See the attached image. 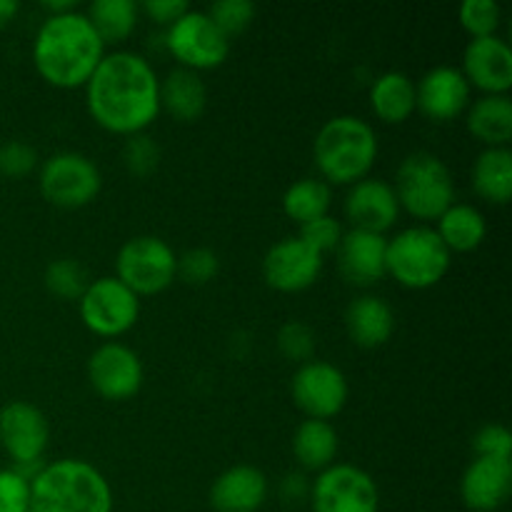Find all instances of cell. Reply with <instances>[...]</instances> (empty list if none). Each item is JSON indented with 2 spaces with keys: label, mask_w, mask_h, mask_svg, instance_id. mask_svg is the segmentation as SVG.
Masks as SVG:
<instances>
[{
  "label": "cell",
  "mask_w": 512,
  "mask_h": 512,
  "mask_svg": "<svg viewBox=\"0 0 512 512\" xmlns=\"http://www.w3.org/2000/svg\"><path fill=\"white\" fill-rule=\"evenodd\" d=\"M88 110L100 128L118 135H138L160 113V80L153 65L138 53H105L85 83Z\"/></svg>",
  "instance_id": "cell-1"
},
{
  "label": "cell",
  "mask_w": 512,
  "mask_h": 512,
  "mask_svg": "<svg viewBox=\"0 0 512 512\" xmlns=\"http://www.w3.org/2000/svg\"><path fill=\"white\" fill-rule=\"evenodd\" d=\"M105 55V43L90 25L88 15H48L33 43V63L55 88H80L90 80Z\"/></svg>",
  "instance_id": "cell-2"
},
{
  "label": "cell",
  "mask_w": 512,
  "mask_h": 512,
  "mask_svg": "<svg viewBox=\"0 0 512 512\" xmlns=\"http://www.w3.org/2000/svg\"><path fill=\"white\" fill-rule=\"evenodd\" d=\"M30 508L38 512H113L105 475L85 460L45 463L30 483Z\"/></svg>",
  "instance_id": "cell-3"
},
{
  "label": "cell",
  "mask_w": 512,
  "mask_h": 512,
  "mask_svg": "<svg viewBox=\"0 0 512 512\" xmlns=\"http://www.w3.org/2000/svg\"><path fill=\"white\" fill-rule=\"evenodd\" d=\"M313 155L325 183L353 185L368 178L375 165L378 135L363 118L338 115L320 128L313 143Z\"/></svg>",
  "instance_id": "cell-4"
},
{
  "label": "cell",
  "mask_w": 512,
  "mask_h": 512,
  "mask_svg": "<svg viewBox=\"0 0 512 512\" xmlns=\"http://www.w3.org/2000/svg\"><path fill=\"white\" fill-rule=\"evenodd\" d=\"M450 250L428 225L405 228L388 240V273L400 285L413 290H425L438 285L450 270Z\"/></svg>",
  "instance_id": "cell-5"
},
{
  "label": "cell",
  "mask_w": 512,
  "mask_h": 512,
  "mask_svg": "<svg viewBox=\"0 0 512 512\" xmlns=\"http://www.w3.org/2000/svg\"><path fill=\"white\" fill-rule=\"evenodd\" d=\"M393 190L400 208L418 220H438L455 198L453 175L433 153L408 155L400 163Z\"/></svg>",
  "instance_id": "cell-6"
},
{
  "label": "cell",
  "mask_w": 512,
  "mask_h": 512,
  "mask_svg": "<svg viewBox=\"0 0 512 512\" xmlns=\"http://www.w3.org/2000/svg\"><path fill=\"white\" fill-rule=\"evenodd\" d=\"M115 273V278L138 298L163 293L178 273V255L158 235H138L118 250Z\"/></svg>",
  "instance_id": "cell-7"
},
{
  "label": "cell",
  "mask_w": 512,
  "mask_h": 512,
  "mask_svg": "<svg viewBox=\"0 0 512 512\" xmlns=\"http://www.w3.org/2000/svg\"><path fill=\"white\" fill-rule=\"evenodd\" d=\"M165 45L180 68L210 70L225 63L230 53V38L203 10H188L173 25H168Z\"/></svg>",
  "instance_id": "cell-8"
},
{
  "label": "cell",
  "mask_w": 512,
  "mask_h": 512,
  "mask_svg": "<svg viewBox=\"0 0 512 512\" xmlns=\"http://www.w3.org/2000/svg\"><path fill=\"white\" fill-rule=\"evenodd\" d=\"M103 175L98 165L83 153L63 150L50 155L40 168V193L58 208H83L100 193Z\"/></svg>",
  "instance_id": "cell-9"
},
{
  "label": "cell",
  "mask_w": 512,
  "mask_h": 512,
  "mask_svg": "<svg viewBox=\"0 0 512 512\" xmlns=\"http://www.w3.org/2000/svg\"><path fill=\"white\" fill-rule=\"evenodd\" d=\"M140 315V300L118 278L90 280L80 298V318L85 328L100 338H118L128 333Z\"/></svg>",
  "instance_id": "cell-10"
},
{
  "label": "cell",
  "mask_w": 512,
  "mask_h": 512,
  "mask_svg": "<svg viewBox=\"0 0 512 512\" xmlns=\"http://www.w3.org/2000/svg\"><path fill=\"white\" fill-rule=\"evenodd\" d=\"M313 512H378L380 493L375 480L355 465H330L310 488Z\"/></svg>",
  "instance_id": "cell-11"
},
{
  "label": "cell",
  "mask_w": 512,
  "mask_h": 512,
  "mask_svg": "<svg viewBox=\"0 0 512 512\" xmlns=\"http://www.w3.org/2000/svg\"><path fill=\"white\" fill-rule=\"evenodd\" d=\"M295 405L313 420H330L348 403V378L343 370L325 360H308L290 383Z\"/></svg>",
  "instance_id": "cell-12"
},
{
  "label": "cell",
  "mask_w": 512,
  "mask_h": 512,
  "mask_svg": "<svg viewBox=\"0 0 512 512\" xmlns=\"http://www.w3.org/2000/svg\"><path fill=\"white\" fill-rule=\"evenodd\" d=\"M88 380L105 400H128L143 385V363L123 343H103L88 360Z\"/></svg>",
  "instance_id": "cell-13"
},
{
  "label": "cell",
  "mask_w": 512,
  "mask_h": 512,
  "mask_svg": "<svg viewBox=\"0 0 512 512\" xmlns=\"http://www.w3.org/2000/svg\"><path fill=\"white\" fill-rule=\"evenodd\" d=\"M323 255L300 238H283L265 253L263 278L280 293H300L320 278Z\"/></svg>",
  "instance_id": "cell-14"
},
{
  "label": "cell",
  "mask_w": 512,
  "mask_h": 512,
  "mask_svg": "<svg viewBox=\"0 0 512 512\" xmlns=\"http://www.w3.org/2000/svg\"><path fill=\"white\" fill-rule=\"evenodd\" d=\"M48 438V420L33 403L13 400L0 410V445L15 465L40 463L48 448Z\"/></svg>",
  "instance_id": "cell-15"
},
{
  "label": "cell",
  "mask_w": 512,
  "mask_h": 512,
  "mask_svg": "<svg viewBox=\"0 0 512 512\" xmlns=\"http://www.w3.org/2000/svg\"><path fill=\"white\" fill-rule=\"evenodd\" d=\"M415 103L425 118L445 123L468 110L470 83L453 65H438L428 70L415 85Z\"/></svg>",
  "instance_id": "cell-16"
},
{
  "label": "cell",
  "mask_w": 512,
  "mask_h": 512,
  "mask_svg": "<svg viewBox=\"0 0 512 512\" xmlns=\"http://www.w3.org/2000/svg\"><path fill=\"white\" fill-rule=\"evenodd\" d=\"M470 85L485 95H508L512 88V50L498 35L473 38L463 53V70Z\"/></svg>",
  "instance_id": "cell-17"
},
{
  "label": "cell",
  "mask_w": 512,
  "mask_h": 512,
  "mask_svg": "<svg viewBox=\"0 0 512 512\" xmlns=\"http://www.w3.org/2000/svg\"><path fill=\"white\" fill-rule=\"evenodd\" d=\"M345 215L355 230L385 235L400 215L398 195L393 185L380 178H363L353 183L348 198H345Z\"/></svg>",
  "instance_id": "cell-18"
},
{
  "label": "cell",
  "mask_w": 512,
  "mask_h": 512,
  "mask_svg": "<svg viewBox=\"0 0 512 512\" xmlns=\"http://www.w3.org/2000/svg\"><path fill=\"white\" fill-rule=\"evenodd\" d=\"M388 238L368 230H348L338 245V268L350 285L368 288L388 275Z\"/></svg>",
  "instance_id": "cell-19"
},
{
  "label": "cell",
  "mask_w": 512,
  "mask_h": 512,
  "mask_svg": "<svg viewBox=\"0 0 512 512\" xmlns=\"http://www.w3.org/2000/svg\"><path fill=\"white\" fill-rule=\"evenodd\" d=\"M512 490L510 460L475 458L460 480V498L473 512H495L503 508Z\"/></svg>",
  "instance_id": "cell-20"
},
{
  "label": "cell",
  "mask_w": 512,
  "mask_h": 512,
  "mask_svg": "<svg viewBox=\"0 0 512 512\" xmlns=\"http://www.w3.org/2000/svg\"><path fill=\"white\" fill-rule=\"evenodd\" d=\"M268 498V478L253 465H235L220 473L210 488L215 512H258Z\"/></svg>",
  "instance_id": "cell-21"
},
{
  "label": "cell",
  "mask_w": 512,
  "mask_h": 512,
  "mask_svg": "<svg viewBox=\"0 0 512 512\" xmlns=\"http://www.w3.org/2000/svg\"><path fill=\"white\" fill-rule=\"evenodd\" d=\"M345 328L360 348H380L395 330L393 308L378 295H360L345 310Z\"/></svg>",
  "instance_id": "cell-22"
},
{
  "label": "cell",
  "mask_w": 512,
  "mask_h": 512,
  "mask_svg": "<svg viewBox=\"0 0 512 512\" xmlns=\"http://www.w3.org/2000/svg\"><path fill=\"white\" fill-rule=\"evenodd\" d=\"M208 105V88L200 73L175 68L160 80V108L168 110L180 123H195Z\"/></svg>",
  "instance_id": "cell-23"
},
{
  "label": "cell",
  "mask_w": 512,
  "mask_h": 512,
  "mask_svg": "<svg viewBox=\"0 0 512 512\" xmlns=\"http://www.w3.org/2000/svg\"><path fill=\"white\" fill-rule=\"evenodd\" d=\"M468 130L488 148H508L512 138L510 95H483L468 105Z\"/></svg>",
  "instance_id": "cell-24"
},
{
  "label": "cell",
  "mask_w": 512,
  "mask_h": 512,
  "mask_svg": "<svg viewBox=\"0 0 512 512\" xmlns=\"http://www.w3.org/2000/svg\"><path fill=\"white\" fill-rule=\"evenodd\" d=\"M370 108L383 123H405L418 110L415 83L400 70H388L370 88Z\"/></svg>",
  "instance_id": "cell-25"
},
{
  "label": "cell",
  "mask_w": 512,
  "mask_h": 512,
  "mask_svg": "<svg viewBox=\"0 0 512 512\" xmlns=\"http://www.w3.org/2000/svg\"><path fill=\"white\" fill-rule=\"evenodd\" d=\"M435 233L440 235L450 253H470V250L480 248V243L485 240L488 223H485V215L473 205L453 203L438 218Z\"/></svg>",
  "instance_id": "cell-26"
},
{
  "label": "cell",
  "mask_w": 512,
  "mask_h": 512,
  "mask_svg": "<svg viewBox=\"0 0 512 512\" xmlns=\"http://www.w3.org/2000/svg\"><path fill=\"white\" fill-rule=\"evenodd\" d=\"M293 455L300 468L323 473L338 455V433L328 420H303L293 435Z\"/></svg>",
  "instance_id": "cell-27"
},
{
  "label": "cell",
  "mask_w": 512,
  "mask_h": 512,
  "mask_svg": "<svg viewBox=\"0 0 512 512\" xmlns=\"http://www.w3.org/2000/svg\"><path fill=\"white\" fill-rule=\"evenodd\" d=\"M473 188L483 200L505 205L512 195L510 148H485L473 165Z\"/></svg>",
  "instance_id": "cell-28"
},
{
  "label": "cell",
  "mask_w": 512,
  "mask_h": 512,
  "mask_svg": "<svg viewBox=\"0 0 512 512\" xmlns=\"http://www.w3.org/2000/svg\"><path fill=\"white\" fill-rule=\"evenodd\" d=\"M140 5L133 0H95L88 8V20L98 38L108 43H123L138 25Z\"/></svg>",
  "instance_id": "cell-29"
},
{
  "label": "cell",
  "mask_w": 512,
  "mask_h": 512,
  "mask_svg": "<svg viewBox=\"0 0 512 512\" xmlns=\"http://www.w3.org/2000/svg\"><path fill=\"white\" fill-rule=\"evenodd\" d=\"M283 210L298 225L323 218L330 210V185L325 180L303 178L290 185L283 195Z\"/></svg>",
  "instance_id": "cell-30"
},
{
  "label": "cell",
  "mask_w": 512,
  "mask_h": 512,
  "mask_svg": "<svg viewBox=\"0 0 512 512\" xmlns=\"http://www.w3.org/2000/svg\"><path fill=\"white\" fill-rule=\"evenodd\" d=\"M88 270L73 258H60L45 268V288L60 300H80L88 290Z\"/></svg>",
  "instance_id": "cell-31"
},
{
  "label": "cell",
  "mask_w": 512,
  "mask_h": 512,
  "mask_svg": "<svg viewBox=\"0 0 512 512\" xmlns=\"http://www.w3.org/2000/svg\"><path fill=\"white\" fill-rule=\"evenodd\" d=\"M500 5L495 0H465L460 5V25L473 38H488L495 35L500 25Z\"/></svg>",
  "instance_id": "cell-32"
},
{
  "label": "cell",
  "mask_w": 512,
  "mask_h": 512,
  "mask_svg": "<svg viewBox=\"0 0 512 512\" xmlns=\"http://www.w3.org/2000/svg\"><path fill=\"white\" fill-rule=\"evenodd\" d=\"M123 163L130 175H135V178H145V175L153 173L160 163L158 143L145 133L130 135L123 145Z\"/></svg>",
  "instance_id": "cell-33"
},
{
  "label": "cell",
  "mask_w": 512,
  "mask_h": 512,
  "mask_svg": "<svg viewBox=\"0 0 512 512\" xmlns=\"http://www.w3.org/2000/svg\"><path fill=\"white\" fill-rule=\"evenodd\" d=\"M278 350L293 363H308L315 353V333L300 320H288L278 330Z\"/></svg>",
  "instance_id": "cell-34"
},
{
  "label": "cell",
  "mask_w": 512,
  "mask_h": 512,
  "mask_svg": "<svg viewBox=\"0 0 512 512\" xmlns=\"http://www.w3.org/2000/svg\"><path fill=\"white\" fill-rule=\"evenodd\" d=\"M208 15L228 38H233L253 23L255 5L250 0H218V3L210 5Z\"/></svg>",
  "instance_id": "cell-35"
},
{
  "label": "cell",
  "mask_w": 512,
  "mask_h": 512,
  "mask_svg": "<svg viewBox=\"0 0 512 512\" xmlns=\"http://www.w3.org/2000/svg\"><path fill=\"white\" fill-rule=\"evenodd\" d=\"M220 260L210 248L185 250L178 258V273L175 278H183L190 285H205L218 275Z\"/></svg>",
  "instance_id": "cell-36"
},
{
  "label": "cell",
  "mask_w": 512,
  "mask_h": 512,
  "mask_svg": "<svg viewBox=\"0 0 512 512\" xmlns=\"http://www.w3.org/2000/svg\"><path fill=\"white\" fill-rule=\"evenodd\" d=\"M38 165V153L23 140H8L0 145V175L3 178H25Z\"/></svg>",
  "instance_id": "cell-37"
},
{
  "label": "cell",
  "mask_w": 512,
  "mask_h": 512,
  "mask_svg": "<svg viewBox=\"0 0 512 512\" xmlns=\"http://www.w3.org/2000/svg\"><path fill=\"white\" fill-rule=\"evenodd\" d=\"M300 240L310 245L313 250H318L320 255L330 253V250H338L340 240H343V228L335 218L323 215V218H315L310 223L300 225Z\"/></svg>",
  "instance_id": "cell-38"
},
{
  "label": "cell",
  "mask_w": 512,
  "mask_h": 512,
  "mask_svg": "<svg viewBox=\"0 0 512 512\" xmlns=\"http://www.w3.org/2000/svg\"><path fill=\"white\" fill-rule=\"evenodd\" d=\"M473 448L478 458H493V460H510L512 455V435L503 425H483L475 433Z\"/></svg>",
  "instance_id": "cell-39"
},
{
  "label": "cell",
  "mask_w": 512,
  "mask_h": 512,
  "mask_svg": "<svg viewBox=\"0 0 512 512\" xmlns=\"http://www.w3.org/2000/svg\"><path fill=\"white\" fill-rule=\"evenodd\" d=\"M30 483L13 468L0 470V512H28Z\"/></svg>",
  "instance_id": "cell-40"
},
{
  "label": "cell",
  "mask_w": 512,
  "mask_h": 512,
  "mask_svg": "<svg viewBox=\"0 0 512 512\" xmlns=\"http://www.w3.org/2000/svg\"><path fill=\"white\" fill-rule=\"evenodd\" d=\"M140 10H143L148 18H153L155 23L173 25L175 20L183 13H188L190 8L185 0H145V3L140 5Z\"/></svg>",
  "instance_id": "cell-41"
},
{
  "label": "cell",
  "mask_w": 512,
  "mask_h": 512,
  "mask_svg": "<svg viewBox=\"0 0 512 512\" xmlns=\"http://www.w3.org/2000/svg\"><path fill=\"white\" fill-rule=\"evenodd\" d=\"M308 490H310L308 480H305V475H300V473L288 475V478L283 480V485H280V493H283L285 500L305 498V495H308Z\"/></svg>",
  "instance_id": "cell-42"
},
{
  "label": "cell",
  "mask_w": 512,
  "mask_h": 512,
  "mask_svg": "<svg viewBox=\"0 0 512 512\" xmlns=\"http://www.w3.org/2000/svg\"><path fill=\"white\" fill-rule=\"evenodd\" d=\"M15 13H18V3L15 0H0V28H5L15 18Z\"/></svg>",
  "instance_id": "cell-43"
},
{
  "label": "cell",
  "mask_w": 512,
  "mask_h": 512,
  "mask_svg": "<svg viewBox=\"0 0 512 512\" xmlns=\"http://www.w3.org/2000/svg\"><path fill=\"white\" fill-rule=\"evenodd\" d=\"M28 512H38V510H33V508H30V510H28Z\"/></svg>",
  "instance_id": "cell-44"
}]
</instances>
